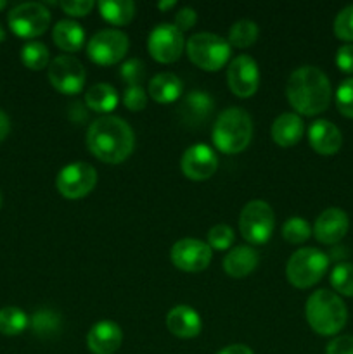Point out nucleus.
Wrapping results in <instances>:
<instances>
[{
	"label": "nucleus",
	"instance_id": "1",
	"mask_svg": "<svg viewBox=\"0 0 353 354\" xmlns=\"http://www.w3.org/2000/svg\"><path fill=\"white\" fill-rule=\"evenodd\" d=\"M90 154L107 165L127 161L135 147V133L130 124L118 116H100L87 130Z\"/></svg>",
	"mask_w": 353,
	"mask_h": 354
},
{
	"label": "nucleus",
	"instance_id": "2",
	"mask_svg": "<svg viewBox=\"0 0 353 354\" xmlns=\"http://www.w3.org/2000/svg\"><path fill=\"white\" fill-rule=\"evenodd\" d=\"M286 97L298 114L315 116L324 113L331 104V82L322 69L301 66L287 80Z\"/></svg>",
	"mask_w": 353,
	"mask_h": 354
},
{
	"label": "nucleus",
	"instance_id": "3",
	"mask_svg": "<svg viewBox=\"0 0 353 354\" xmlns=\"http://www.w3.org/2000/svg\"><path fill=\"white\" fill-rule=\"evenodd\" d=\"M305 315L311 330L318 335H336L348 320V310L341 297L327 289L315 290L307 301Z\"/></svg>",
	"mask_w": 353,
	"mask_h": 354
},
{
	"label": "nucleus",
	"instance_id": "4",
	"mask_svg": "<svg viewBox=\"0 0 353 354\" xmlns=\"http://www.w3.org/2000/svg\"><path fill=\"white\" fill-rule=\"evenodd\" d=\"M215 147L224 154H239L253 138V120L242 107L221 111L211 131Z\"/></svg>",
	"mask_w": 353,
	"mask_h": 354
},
{
	"label": "nucleus",
	"instance_id": "5",
	"mask_svg": "<svg viewBox=\"0 0 353 354\" xmlns=\"http://www.w3.org/2000/svg\"><path fill=\"white\" fill-rule=\"evenodd\" d=\"M230 44L215 33H196L185 40L187 57L204 71H218L230 59Z\"/></svg>",
	"mask_w": 353,
	"mask_h": 354
},
{
	"label": "nucleus",
	"instance_id": "6",
	"mask_svg": "<svg viewBox=\"0 0 353 354\" xmlns=\"http://www.w3.org/2000/svg\"><path fill=\"white\" fill-rule=\"evenodd\" d=\"M329 268V256L315 248L293 252L286 266V277L296 289H310L322 280Z\"/></svg>",
	"mask_w": 353,
	"mask_h": 354
},
{
	"label": "nucleus",
	"instance_id": "7",
	"mask_svg": "<svg viewBox=\"0 0 353 354\" xmlns=\"http://www.w3.org/2000/svg\"><path fill=\"white\" fill-rule=\"evenodd\" d=\"M275 227V214L265 201H251L246 204L239 216V230L244 241L253 245H262L269 242Z\"/></svg>",
	"mask_w": 353,
	"mask_h": 354
},
{
	"label": "nucleus",
	"instance_id": "8",
	"mask_svg": "<svg viewBox=\"0 0 353 354\" xmlns=\"http://www.w3.org/2000/svg\"><path fill=\"white\" fill-rule=\"evenodd\" d=\"M51 10L40 2H24L12 7L7 16L10 31L21 38H37L51 26Z\"/></svg>",
	"mask_w": 353,
	"mask_h": 354
},
{
	"label": "nucleus",
	"instance_id": "9",
	"mask_svg": "<svg viewBox=\"0 0 353 354\" xmlns=\"http://www.w3.org/2000/svg\"><path fill=\"white\" fill-rule=\"evenodd\" d=\"M97 185V171L92 165L85 161H76L66 165L55 178L59 194L66 199H83Z\"/></svg>",
	"mask_w": 353,
	"mask_h": 354
},
{
	"label": "nucleus",
	"instance_id": "10",
	"mask_svg": "<svg viewBox=\"0 0 353 354\" xmlns=\"http://www.w3.org/2000/svg\"><path fill=\"white\" fill-rule=\"evenodd\" d=\"M130 41L121 30H100L90 38L87 45V55L99 66L118 64L127 55Z\"/></svg>",
	"mask_w": 353,
	"mask_h": 354
},
{
	"label": "nucleus",
	"instance_id": "11",
	"mask_svg": "<svg viewBox=\"0 0 353 354\" xmlns=\"http://www.w3.org/2000/svg\"><path fill=\"white\" fill-rule=\"evenodd\" d=\"M48 82L64 95H76L83 90L87 80L85 68L73 55H57L48 64Z\"/></svg>",
	"mask_w": 353,
	"mask_h": 354
},
{
	"label": "nucleus",
	"instance_id": "12",
	"mask_svg": "<svg viewBox=\"0 0 353 354\" xmlns=\"http://www.w3.org/2000/svg\"><path fill=\"white\" fill-rule=\"evenodd\" d=\"M147 50L154 61L172 64L179 61L182 52L185 50V38L175 24L161 23L149 33Z\"/></svg>",
	"mask_w": 353,
	"mask_h": 354
},
{
	"label": "nucleus",
	"instance_id": "13",
	"mask_svg": "<svg viewBox=\"0 0 353 354\" xmlns=\"http://www.w3.org/2000/svg\"><path fill=\"white\" fill-rule=\"evenodd\" d=\"M170 258L175 268L187 273H197L210 266L213 249L197 239H182L173 244Z\"/></svg>",
	"mask_w": 353,
	"mask_h": 354
},
{
	"label": "nucleus",
	"instance_id": "14",
	"mask_svg": "<svg viewBox=\"0 0 353 354\" xmlns=\"http://www.w3.org/2000/svg\"><path fill=\"white\" fill-rule=\"evenodd\" d=\"M227 83L230 92L239 99H249L260 86L258 64L249 55H237L232 59L227 69Z\"/></svg>",
	"mask_w": 353,
	"mask_h": 354
},
{
	"label": "nucleus",
	"instance_id": "15",
	"mask_svg": "<svg viewBox=\"0 0 353 354\" xmlns=\"http://www.w3.org/2000/svg\"><path fill=\"white\" fill-rule=\"evenodd\" d=\"M182 173L194 182L211 178L218 169V158L213 149L206 144H196L185 149L180 161Z\"/></svg>",
	"mask_w": 353,
	"mask_h": 354
},
{
	"label": "nucleus",
	"instance_id": "16",
	"mask_svg": "<svg viewBox=\"0 0 353 354\" xmlns=\"http://www.w3.org/2000/svg\"><path fill=\"white\" fill-rule=\"evenodd\" d=\"M350 228L348 214L339 207H327L318 214L314 225V235L320 244L332 245L343 241Z\"/></svg>",
	"mask_w": 353,
	"mask_h": 354
},
{
	"label": "nucleus",
	"instance_id": "17",
	"mask_svg": "<svg viewBox=\"0 0 353 354\" xmlns=\"http://www.w3.org/2000/svg\"><path fill=\"white\" fill-rule=\"evenodd\" d=\"M123 332L111 320L97 322L87 335V346L92 354H114L121 348Z\"/></svg>",
	"mask_w": 353,
	"mask_h": 354
},
{
	"label": "nucleus",
	"instance_id": "18",
	"mask_svg": "<svg viewBox=\"0 0 353 354\" xmlns=\"http://www.w3.org/2000/svg\"><path fill=\"white\" fill-rule=\"evenodd\" d=\"M308 142L317 154L334 156L343 145V135L329 120H317L308 128Z\"/></svg>",
	"mask_w": 353,
	"mask_h": 354
},
{
	"label": "nucleus",
	"instance_id": "19",
	"mask_svg": "<svg viewBox=\"0 0 353 354\" xmlns=\"http://www.w3.org/2000/svg\"><path fill=\"white\" fill-rule=\"evenodd\" d=\"M166 327L175 337L194 339L203 330V322H201L199 313L194 308L179 304L166 315Z\"/></svg>",
	"mask_w": 353,
	"mask_h": 354
},
{
	"label": "nucleus",
	"instance_id": "20",
	"mask_svg": "<svg viewBox=\"0 0 353 354\" xmlns=\"http://www.w3.org/2000/svg\"><path fill=\"white\" fill-rule=\"evenodd\" d=\"M305 131V123L300 114L284 113L273 121L270 128L272 140L280 147H293L301 140Z\"/></svg>",
	"mask_w": 353,
	"mask_h": 354
},
{
	"label": "nucleus",
	"instance_id": "21",
	"mask_svg": "<svg viewBox=\"0 0 353 354\" xmlns=\"http://www.w3.org/2000/svg\"><path fill=\"white\" fill-rule=\"evenodd\" d=\"M258 252L251 245H237L224 258V270L232 279H244L258 266Z\"/></svg>",
	"mask_w": 353,
	"mask_h": 354
},
{
	"label": "nucleus",
	"instance_id": "22",
	"mask_svg": "<svg viewBox=\"0 0 353 354\" xmlns=\"http://www.w3.org/2000/svg\"><path fill=\"white\" fill-rule=\"evenodd\" d=\"M182 80L173 73H159L149 82V97L158 104L176 102L182 95Z\"/></svg>",
	"mask_w": 353,
	"mask_h": 354
},
{
	"label": "nucleus",
	"instance_id": "23",
	"mask_svg": "<svg viewBox=\"0 0 353 354\" xmlns=\"http://www.w3.org/2000/svg\"><path fill=\"white\" fill-rule=\"evenodd\" d=\"M52 40L61 50L64 52H78L85 44V31L82 24L71 19H62L52 30Z\"/></svg>",
	"mask_w": 353,
	"mask_h": 354
},
{
	"label": "nucleus",
	"instance_id": "24",
	"mask_svg": "<svg viewBox=\"0 0 353 354\" xmlns=\"http://www.w3.org/2000/svg\"><path fill=\"white\" fill-rule=\"evenodd\" d=\"M213 111V99L208 92L203 90H194L183 99L180 106V114L183 116L185 123H201L206 120Z\"/></svg>",
	"mask_w": 353,
	"mask_h": 354
},
{
	"label": "nucleus",
	"instance_id": "25",
	"mask_svg": "<svg viewBox=\"0 0 353 354\" xmlns=\"http://www.w3.org/2000/svg\"><path fill=\"white\" fill-rule=\"evenodd\" d=\"M118 102H120V95H118L116 88L107 83H97L92 85L85 93V104L89 106L90 111L93 113H111L116 109Z\"/></svg>",
	"mask_w": 353,
	"mask_h": 354
},
{
	"label": "nucleus",
	"instance_id": "26",
	"mask_svg": "<svg viewBox=\"0 0 353 354\" xmlns=\"http://www.w3.org/2000/svg\"><path fill=\"white\" fill-rule=\"evenodd\" d=\"M135 3L132 0H102L99 2V12L104 21L113 26H125L135 17Z\"/></svg>",
	"mask_w": 353,
	"mask_h": 354
},
{
	"label": "nucleus",
	"instance_id": "27",
	"mask_svg": "<svg viewBox=\"0 0 353 354\" xmlns=\"http://www.w3.org/2000/svg\"><path fill=\"white\" fill-rule=\"evenodd\" d=\"M30 327V317L17 306H6L0 310V334L7 337L23 334Z\"/></svg>",
	"mask_w": 353,
	"mask_h": 354
},
{
	"label": "nucleus",
	"instance_id": "28",
	"mask_svg": "<svg viewBox=\"0 0 353 354\" xmlns=\"http://www.w3.org/2000/svg\"><path fill=\"white\" fill-rule=\"evenodd\" d=\"M61 325V315L54 310H38L37 313H33V317L30 318V327L31 330H33V334L44 339H48L52 337V335L59 334Z\"/></svg>",
	"mask_w": 353,
	"mask_h": 354
},
{
	"label": "nucleus",
	"instance_id": "29",
	"mask_svg": "<svg viewBox=\"0 0 353 354\" xmlns=\"http://www.w3.org/2000/svg\"><path fill=\"white\" fill-rule=\"evenodd\" d=\"M260 28L255 21L249 19H241L235 24H232L230 31H228L227 41L230 44V47L237 48H248L251 45H255V41L258 40Z\"/></svg>",
	"mask_w": 353,
	"mask_h": 354
},
{
	"label": "nucleus",
	"instance_id": "30",
	"mask_svg": "<svg viewBox=\"0 0 353 354\" xmlns=\"http://www.w3.org/2000/svg\"><path fill=\"white\" fill-rule=\"evenodd\" d=\"M21 62L31 71H40L51 64L48 48L42 41H26L21 47Z\"/></svg>",
	"mask_w": 353,
	"mask_h": 354
},
{
	"label": "nucleus",
	"instance_id": "31",
	"mask_svg": "<svg viewBox=\"0 0 353 354\" xmlns=\"http://www.w3.org/2000/svg\"><path fill=\"white\" fill-rule=\"evenodd\" d=\"M331 286L338 294L353 297V263H339L332 268Z\"/></svg>",
	"mask_w": 353,
	"mask_h": 354
},
{
	"label": "nucleus",
	"instance_id": "32",
	"mask_svg": "<svg viewBox=\"0 0 353 354\" xmlns=\"http://www.w3.org/2000/svg\"><path fill=\"white\" fill-rule=\"evenodd\" d=\"M282 237L289 244H303L311 237V227L305 218L293 216L284 223Z\"/></svg>",
	"mask_w": 353,
	"mask_h": 354
},
{
	"label": "nucleus",
	"instance_id": "33",
	"mask_svg": "<svg viewBox=\"0 0 353 354\" xmlns=\"http://www.w3.org/2000/svg\"><path fill=\"white\" fill-rule=\"evenodd\" d=\"M234 230L228 225L218 223L208 232V245L215 251H227L234 244Z\"/></svg>",
	"mask_w": 353,
	"mask_h": 354
},
{
	"label": "nucleus",
	"instance_id": "34",
	"mask_svg": "<svg viewBox=\"0 0 353 354\" xmlns=\"http://www.w3.org/2000/svg\"><path fill=\"white\" fill-rule=\"evenodd\" d=\"M334 35L343 41H353V3L339 10L336 16Z\"/></svg>",
	"mask_w": 353,
	"mask_h": 354
},
{
	"label": "nucleus",
	"instance_id": "35",
	"mask_svg": "<svg viewBox=\"0 0 353 354\" xmlns=\"http://www.w3.org/2000/svg\"><path fill=\"white\" fill-rule=\"evenodd\" d=\"M336 106L346 118H353V78H346L336 90Z\"/></svg>",
	"mask_w": 353,
	"mask_h": 354
},
{
	"label": "nucleus",
	"instance_id": "36",
	"mask_svg": "<svg viewBox=\"0 0 353 354\" xmlns=\"http://www.w3.org/2000/svg\"><path fill=\"white\" fill-rule=\"evenodd\" d=\"M145 66L141 59H128L121 64L120 76L128 83V86H138L144 80Z\"/></svg>",
	"mask_w": 353,
	"mask_h": 354
},
{
	"label": "nucleus",
	"instance_id": "37",
	"mask_svg": "<svg viewBox=\"0 0 353 354\" xmlns=\"http://www.w3.org/2000/svg\"><path fill=\"white\" fill-rule=\"evenodd\" d=\"M123 104L128 111H134V113L144 111L145 106H147V93L141 85L127 86L123 93Z\"/></svg>",
	"mask_w": 353,
	"mask_h": 354
},
{
	"label": "nucleus",
	"instance_id": "38",
	"mask_svg": "<svg viewBox=\"0 0 353 354\" xmlns=\"http://www.w3.org/2000/svg\"><path fill=\"white\" fill-rule=\"evenodd\" d=\"M59 7L69 16L83 17L93 9V2H90V0H69V2H61Z\"/></svg>",
	"mask_w": 353,
	"mask_h": 354
},
{
	"label": "nucleus",
	"instance_id": "39",
	"mask_svg": "<svg viewBox=\"0 0 353 354\" xmlns=\"http://www.w3.org/2000/svg\"><path fill=\"white\" fill-rule=\"evenodd\" d=\"M336 66L341 69L343 73H353V44H345L338 48L336 52Z\"/></svg>",
	"mask_w": 353,
	"mask_h": 354
},
{
	"label": "nucleus",
	"instance_id": "40",
	"mask_svg": "<svg viewBox=\"0 0 353 354\" xmlns=\"http://www.w3.org/2000/svg\"><path fill=\"white\" fill-rule=\"evenodd\" d=\"M325 354H353V335H339L325 348Z\"/></svg>",
	"mask_w": 353,
	"mask_h": 354
},
{
	"label": "nucleus",
	"instance_id": "41",
	"mask_svg": "<svg viewBox=\"0 0 353 354\" xmlns=\"http://www.w3.org/2000/svg\"><path fill=\"white\" fill-rule=\"evenodd\" d=\"M197 21V14L196 10L190 9V7H183V9H180L179 12L175 14V26L179 28L180 31H189L190 28H194V24H196Z\"/></svg>",
	"mask_w": 353,
	"mask_h": 354
},
{
	"label": "nucleus",
	"instance_id": "42",
	"mask_svg": "<svg viewBox=\"0 0 353 354\" xmlns=\"http://www.w3.org/2000/svg\"><path fill=\"white\" fill-rule=\"evenodd\" d=\"M217 354H255L251 351V348L244 344H230L227 348H224L221 351H218Z\"/></svg>",
	"mask_w": 353,
	"mask_h": 354
},
{
	"label": "nucleus",
	"instance_id": "43",
	"mask_svg": "<svg viewBox=\"0 0 353 354\" xmlns=\"http://www.w3.org/2000/svg\"><path fill=\"white\" fill-rule=\"evenodd\" d=\"M10 131V120L2 109H0V142L6 140Z\"/></svg>",
	"mask_w": 353,
	"mask_h": 354
},
{
	"label": "nucleus",
	"instance_id": "44",
	"mask_svg": "<svg viewBox=\"0 0 353 354\" xmlns=\"http://www.w3.org/2000/svg\"><path fill=\"white\" fill-rule=\"evenodd\" d=\"M176 6V2H161V3H158V9L159 10H168V9H172V7H175Z\"/></svg>",
	"mask_w": 353,
	"mask_h": 354
},
{
	"label": "nucleus",
	"instance_id": "45",
	"mask_svg": "<svg viewBox=\"0 0 353 354\" xmlns=\"http://www.w3.org/2000/svg\"><path fill=\"white\" fill-rule=\"evenodd\" d=\"M3 40H6V31H3L2 24H0V44H2Z\"/></svg>",
	"mask_w": 353,
	"mask_h": 354
},
{
	"label": "nucleus",
	"instance_id": "46",
	"mask_svg": "<svg viewBox=\"0 0 353 354\" xmlns=\"http://www.w3.org/2000/svg\"><path fill=\"white\" fill-rule=\"evenodd\" d=\"M7 6V3L6 2H3V0H0V10H2L3 9V7H6Z\"/></svg>",
	"mask_w": 353,
	"mask_h": 354
},
{
	"label": "nucleus",
	"instance_id": "47",
	"mask_svg": "<svg viewBox=\"0 0 353 354\" xmlns=\"http://www.w3.org/2000/svg\"><path fill=\"white\" fill-rule=\"evenodd\" d=\"M0 204H2V196H0Z\"/></svg>",
	"mask_w": 353,
	"mask_h": 354
}]
</instances>
